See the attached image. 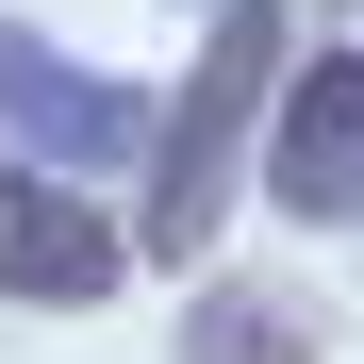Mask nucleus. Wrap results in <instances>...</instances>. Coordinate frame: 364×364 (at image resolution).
<instances>
[{"label": "nucleus", "mask_w": 364, "mask_h": 364, "mask_svg": "<svg viewBox=\"0 0 364 364\" xmlns=\"http://www.w3.org/2000/svg\"><path fill=\"white\" fill-rule=\"evenodd\" d=\"M282 67H298V0H215V33H199V67H182V100L149 116V215H133L149 265H199V249H215L232 182H249V116L282 100Z\"/></svg>", "instance_id": "f257e3e1"}, {"label": "nucleus", "mask_w": 364, "mask_h": 364, "mask_svg": "<svg viewBox=\"0 0 364 364\" xmlns=\"http://www.w3.org/2000/svg\"><path fill=\"white\" fill-rule=\"evenodd\" d=\"M265 199L298 232H364V50H298L265 100Z\"/></svg>", "instance_id": "f03ea898"}, {"label": "nucleus", "mask_w": 364, "mask_h": 364, "mask_svg": "<svg viewBox=\"0 0 364 364\" xmlns=\"http://www.w3.org/2000/svg\"><path fill=\"white\" fill-rule=\"evenodd\" d=\"M0 116H17V166H50V182H83V166H133V149H149V100H133V83H100V67H67L50 33H0Z\"/></svg>", "instance_id": "7ed1b4c3"}, {"label": "nucleus", "mask_w": 364, "mask_h": 364, "mask_svg": "<svg viewBox=\"0 0 364 364\" xmlns=\"http://www.w3.org/2000/svg\"><path fill=\"white\" fill-rule=\"evenodd\" d=\"M116 265H133V232H116L83 182L0 166V298H33V315H83V298H116Z\"/></svg>", "instance_id": "20e7f679"}, {"label": "nucleus", "mask_w": 364, "mask_h": 364, "mask_svg": "<svg viewBox=\"0 0 364 364\" xmlns=\"http://www.w3.org/2000/svg\"><path fill=\"white\" fill-rule=\"evenodd\" d=\"M182 364H315V315L282 282H199L182 298Z\"/></svg>", "instance_id": "39448f33"}]
</instances>
